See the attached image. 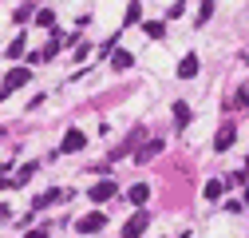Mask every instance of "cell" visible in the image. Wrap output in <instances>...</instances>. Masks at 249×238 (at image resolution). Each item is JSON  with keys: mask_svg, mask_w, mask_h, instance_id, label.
Listing matches in <instances>:
<instances>
[{"mask_svg": "<svg viewBox=\"0 0 249 238\" xmlns=\"http://www.w3.org/2000/svg\"><path fill=\"white\" fill-rule=\"evenodd\" d=\"M28 79H32V72H28V68H12V72L4 76V83H0V99H8L12 92H20Z\"/></svg>", "mask_w": 249, "mask_h": 238, "instance_id": "1", "label": "cell"}, {"mask_svg": "<svg viewBox=\"0 0 249 238\" xmlns=\"http://www.w3.org/2000/svg\"><path fill=\"white\" fill-rule=\"evenodd\" d=\"M107 226V211H91L83 218H75V234H99Z\"/></svg>", "mask_w": 249, "mask_h": 238, "instance_id": "2", "label": "cell"}, {"mask_svg": "<svg viewBox=\"0 0 249 238\" xmlns=\"http://www.w3.org/2000/svg\"><path fill=\"white\" fill-rule=\"evenodd\" d=\"M115 195H119V187L111 183V178H103V183H95V187H91V191H87V198H91V202H95V206H103V202H111Z\"/></svg>", "mask_w": 249, "mask_h": 238, "instance_id": "3", "label": "cell"}, {"mask_svg": "<svg viewBox=\"0 0 249 238\" xmlns=\"http://www.w3.org/2000/svg\"><path fill=\"white\" fill-rule=\"evenodd\" d=\"M146 226H150V211H139V215L127 218V226H123V238H139Z\"/></svg>", "mask_w": 249, "mask_h": 238, "instance_id": "4", "label": "cell"}, {"mask_svg": "<svg viewBox=\"0 0 249 238\" xmlns=\"http://www.w3.org/2000/svg\"><path fill=\"white\" fill-rule=\"evenodd\" d=\"M233 139H237V127H233V123H222V127H217V135H213V151H230Z\"/></svg>", "mask_w": 249, "mask_h": 238, "instance_id": "5", "label": "cell"}, {"mask_svg": "<svg viewBox=\"0 0 249 238\" xmlns=\"http://www.w3.org/2000/svg\"><path fill=\"white\" fill-rule=\"evenodd\" d=\"M198 68H202V64H198V56H194V52H186V56L178 60V79H194Z\"/></svg>", "mask_w": 249, "mask_h": 238, "instance_id": "6", "label": "cell"}, {"mask_svg": "<svg viewBox=\"0 0 249 238\" xmlns=\"http://www.w3.org/2000/svg\"><path fill=\"white\" fill-rule=\"evenodd\" d=\"M83 147H87V135H83V131H68V135H64V143H59V151L71 155V151H83Z\"/></svg>", "mask_w": 249, "mask_h": 238, "instance_id": "7", "label": "cell"}, {"mask_svg": "<svg viewBox=\"0 0 249 238\" xmlns=\"http://www.w3.org/2000/svg\"><path fill=\"white\" fill-rule=\"evenodd\" d=\"M59 198H71V191H44V195L32 202V211H44V206H52V202H59Z\"/></svg>", "mask_w": 249, "mask_h": 238, "instance_id": "8", "label": "cell"}, {"mask_svg": "<svg viewBox=\"0 0 249 238\" xmlns=\"http://www.w3.org/2000/svg\"><path fill=\"white\" fill-rule=\"evenodd\" d=\"M162 147H166L162 139H150L146 147H135V159H139V163H146V159H154V155H159V151H162Z\"/></svg>", "mask_w": 249, "mask_h": 238, "instance_id": "9", "label": "cell"}, {"mask_svg": "<svg viewBox=\"0 0 249 238\" xmlns=\"http://www.w3.org/2000/svg\"><path fill=\"white\" fill-rule=\"evenodd\" d=\"M202 195H206L210 202H217V198H222V195H226V183H222V178H210V183L202 187Z\"/></svg>", "mask_w": 249, "mask_h": 238, "instance_id": "10", "label": "cell"}, {"mask_svg": "<svg viewBox=\"0 0 249 238\" xmlns=\"http://www.w3.org/2000/svg\"><path fill=\"white\" fill-rule=\"evenodd\" d=\"M142 32H146L150 40H162V36H166V20H146V24H142Z\"/></svg>", "mask_w": 249, "mask_h": 238, "instance_id": "11", "label": "cell"}, {"mask_svg": "<svg viewBox=\"0 0 249 238\" xmlns=\"http://www.w3.org/2000/svg\"><path fill=\"white\" fill-rule=\"evenodd\" d=\"M127 198H131V202H135V206H142V202H146V198H150V187H146V183H135V187H131V191H127Z\"/></svg>", "mask_w": 249, "mask_h": 238, "instance_id": "12", "label": "cell"}, {"mask_svg": "<svg viewBox=\"0 0 249 238\" xmlns=\"http://www.w3.org/2000/svg\"><path fill=\"white\" fill-rule=\"evenodd\" d=\"M36 171H40V163H24V167H20V175L12 178V187H24V183H28V178H32Z\"/></svg>", "mask_w": 249, "mask_h": 238, "instance_id": "13", "label": "cell"}, {"mask_svg": "<svg viewBox=\"0 0 249 238\" xmlns=\"http://www.w3.org/2000/svg\"><path fill=\"white\" fill-rule=\"evenodd\" d=\"M142 20V4H139V0H131V4H127V16H123V24H139Z\"/></svg>", "mask_w": 249, "mask_h": 238, "instance_id": "14", "label": "cell"}, {"mask_svg": "<svg viewBox=\"0 0 249 238\" xmlns=\"http://www.w3.org/2000/svg\"><path fill=\"white\" fill-rule=\"evenodd\" d=\"M111 64H115V72H123V68H131V64H135V56H131V52H115V56H111Z\"/></svg>", "mask_w": 249, "mask_h": 238, "instance_id": "15", "label": "cell"}, {"mask_svg": "<svg viewBox=\"0 0 249 238\" xmlns=\"http://www.w3.org/2000/svg\"><path fill=\"white\" fill-rule=\"evenodd\" d=\"M24 48H28V40H24V36H16V40H12V48H4V56H8V60H20V56H24Z\"/></svg>", "mask_w": 249, "mask_h": 238, "instance_id": "16", "label": "cell"}, {"mask_svg": "<svg viewBox=\"0 0 249 238\" xmlns=\"http://www.w3.org/2000/svg\"><path fill=\"white\" fill-rule=\"evenodd\" d=\"M174 123H178V127L190 123V107H186V103H174Z\"/></svg>", "mask_w": 249, "mask_h": 238, "instance_id": "17", "label": "cell"}, {"mask_svg": "<svg viewBox=\"0 0 249 238\" xmlns=\"http://www.w3.org/2000/svg\"><path fill=\"white\" fill-rule=\"evenodd\" d=\"M36 24H40V28H52V24H55V12L40 8V12H36Z\"/></svg>", "mask_w": 249, "mask_h": 238, "instance_id": "18", "label": "cell"}, {"mask_svg": "<svg viewBox=\"0 0 249 238\" xmlns=\"http://www.w3.org/2000/svg\"><path fill=\"white\" fill-rule=\"evenodd\" d=\"M210 12H213V0H202V4H198V24H206Z\"/></svg>", "mask_w": 249, "mask_h": 238, "instance_id": "19", "label": "cell"}, {"mask_svg": "<svg viewBox=\"0 0 249 238\" xmlns=\"http://www.w3.org/2000/svg\"><path fill=\"white\" fill-rule=\"evenodd\" d=\"M222 183H226V187H241V183H245V171H233V175H226Z\"/></svg>", "mask_w": 249, "mask_h": 238, "instance_id": "20", "label": "cell"}, {"mask_svg": "<svg viewBox=\"0 0 249 238\" xmlns=\"http://www.w3.org/2000/svg\"><path fill=\"white\" fill-rule=\"evenodd\" d=\"M87 52H91V44L87 40H75V60H87Z\"/></svg>", "mask_w": 249, "mask_h": 238, "instance_id": "21", "label": "cell"}, {"mask_svg": "<svg viewBox=\"0 0 249 238\" xmlns=\"http://www.w3.org/2000/svg\"><path fill=\"white\" fill-rule=\"evenodd\" d=\"M182 12H186V4H182V0H174V4H170V12H166V16L174 20V16H182Z\"/></svg>", "mask_w": 249, "mask_h": 238, "instance_id": "22", "label": "cell"}, {"mask_svg": "<svg viewBox=\"0 0 249 238\" xmlns=\"http://www.w3.org/2000/svg\"><path fill=\"white\" fill-rule=\"evenodd\" d=\"M237 107H249V83H245L241 92H237Z\"/></svg>", "mask_w": 249, "mask_h": 238, "instance_id": "23", "label": "cell"}, {"mask_svg": "<svg viewBox=\"0 0 249 238\" xmlns=\"http://www.w3.org/2000/svg\"><path fill=\"white\" fill-rule=\"evenodd\" d=\"M24 238H48V230H28Z\"/></svg>", "mask_w": 249, "mask_h": 238, "instance_id": "24", "label": "cell"}, {"mask_svg": "<svg viewBox=\"0 0 249 238\" xmlns=\"http://www.w3.org/2000/svg\"><path fill=\"white\" fill-rule=\"evenodd\" d=\"M8 215H12V211H8V206H0V222H4V218H8Z\"/></svg>", "mask_w": 249, "mask_h": 238, "instance_id": "25", "label": "cell"}, {"mask_svg": "<svg viewBox=\"0 0 249 238\" xmlns=\"http://www.w3.org/2000/svg\"><path fill=\"white\" fill-rule=\"evenodd\" d=\"M241 206H245V211H249V187H245V202H241Z\"/></svg>", "mask_w": 249, "mask_h": 238, "instance_id": "26", "label": "cell"}]
</instances>
